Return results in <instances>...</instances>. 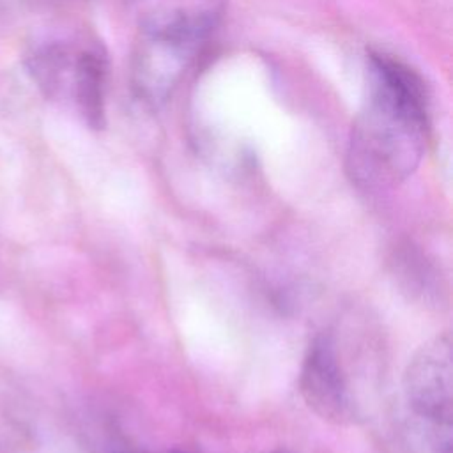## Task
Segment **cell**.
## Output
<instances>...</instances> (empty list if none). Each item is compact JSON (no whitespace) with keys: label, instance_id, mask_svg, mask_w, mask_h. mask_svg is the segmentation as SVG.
I'll use <instances>...</instances> for the list:
<instances>
[{"label":"cell","instance_id":"6da1fadb","mask_svg":"<svg viewBox=\"0 0 453 453\" xmlns=\"http://www.w3.org/2000/svg\"><path fill=\"white\" fill-rule=\"evenodd\" d=\"M426 142L428 101L421 78L389 55L370 53L366 96L349 138V175L365 189L396 186L419 166Z\"/></svg>","mask_w":453,"mask_h":453},{"label":"cell","instance_id":"7a4b0ae2","mask_svg":"<svg viewBox=\"0 0 453 453\" xmlns=\"http://www.w3.org/2000/svg\"><path fill=\"white\" fill-rule=\"evenodd\" d=\"M27 67L48 99L65 101L90 127L104 122L108 60L88 39H53L32 50Z\"/></svg>","mask_w":453,"mask_h":453},{"label":"cell","instance_id":"3957f363","mask_svg":"<svg viewBox=\"0 0 453 453\" xmlns=\"http://www.w3.org/2000/svg\"><path fill=\"white\" fill-rule=\"evenodd\" d=\"M402 393L426 453H451L453 357L448 334L430 338L414 352L403 372Z\"/></svg>","mask_w":453,"mask_h":453},{"label":"cell","instance_id":"277c9868","mask_svg":"<svg viewBox=\"0 0 453 453\" xmlns=\"http://www.w3.org/2000/svg\"><path fill=\"white\" fill-rule=\"evenodd\" d=\"M207 39L170 32L136 30L131 53V88L140 103L159 108L177 88Z\"/></svg>","mask_w":453,"mask_h":453},{"label":"cell","instance_id":"5b68a950","mask_svg":"<svg viewBox=\"0 0 453 453\" xmlns=\"http://www.w3.org/2000/svg\"><path fill=\"white\" fill-rule=\"evenodd\" d=\"M299 389L308 407L322 419L345 425L357 418L349 373L329 333L315 336L310 343L301 366Z\"/></svg>","mask_w":453,"mask_h":453},{"label":"cell","instance_id":"8992f818","mask_svg":"<svg viewBox=\"0 0 453 453\" xmlns=\"http://www.w3.org/2000/svg\"><path fill=\"white\" fill-rule=\"evenodd\" d=\"M274 453H283V451H274Z\"/></svg>","mask_w":453,"mask_h":453}]
</instances>
